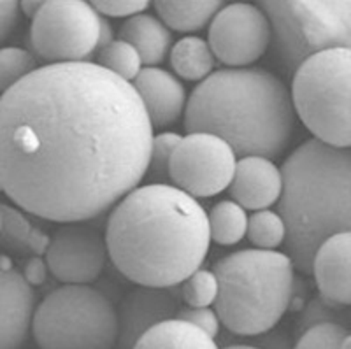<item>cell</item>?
I'll return each instance as SVG.
<instances>
[{"label": "cell", "instance_id": "cell-10", "mask_svg": "<svg viewBox=\"0 0 351 349\" xmlns=\"http://www.w3.org/2000/svg\"><path fill=\"white\" fill-rule=\"evenodd\" d=\"M236 163V153L223 139L192 132L181 137L174 147L169 163V181L193 199L215 197L230 186Z\"/></svg>", "mask_w": 351, "mask_h": 349}, {"label": "cell", "instance_id": "cell-29", "mask_svg": "<svg viewBox=\"0 0 351 349\" xmlns=\"http://www.w3.org/2000/svg\"><path fill=\"white\" fill-rule=\"evenodd\" d=\"M181 135L174 132H164V134L153 135L152 149H149V163H148V176L152 181L160 184H167L169 181V163L174 153V147L180 143Z\"/></svg>", "mask_w": 351, "mask_h": 349}, {"label": "cell", "instance_id": "cell-17", "mask_svg": "<svg viewBox=\"0 0 351 349\" xmlns=\"http://www.w3.org/2000/svg\"><path fill=\"white\" fill-rule=\"evenodd\" d=\"M228 190L244 210L267 209L281 195L280 167L262 156H243L237 160Z\"/></svg>", "mask_w": 351, "mask_h": 349}, {"label": "cell", "instance_id": "cell-21", "mask_svg": "<svg viewBox=\"0 0 351 349\" xmlns=\"http://www.w3.org/2000/svg\"><path fill=\"white\" fill-rule=\"evenodd\" d=\"M0 244L12 253L43 256L48 250L49 235L32 225L18 207L2 206Z\"/></svg>", "mask_w": 351, "mask_h": 349}, {"label": "cell", "instance_id": "cell-30", "mask_svg": "<svg viewBox=\"0 0 351 349\" xmlns=\"http://www.w3.org/2000/svg\"><path fill=\"white\" fill-rule=\"evenodd\" d=\"M350 337V330L334 323L313 326L297 337L293 349H341Z\"/></svg>", "mask_w": 351, "mask_h": 349}, {"label": "cell", "instance_id": "cell-8", "mask_svg": "<svg viewBox=\"0 0 351 349\" xmlns=\"http://www.w3.org/2000/svg\"><path fill=\"white\" fill-rule=\"evenodd\" d=\"M32 333L39 349H114L116 307L90 285H64L36 307Z\"/></svg>", "mask_w": 351, "mask_h": 349}, {"label": "cell", "instance_id": "cell-37", "mask_svg": "<svg viewBox=\"0 0 351 349\" xmlns=\"http://www.w3.org/2000/svg\"><path fill=\"white\" fill-rule=\"evenodd\" d=\"M223 349H258V348H255V346H252V344H232V346H227V348H223Z\"/></svg>", "mask_w": 351, "mask_h": 349}, {"label": "cell", "instance_id": "cell-7", "mask_svg": "<svg viewBox=\"0 0 351 349\" xmlns=\"http://www.w3.org/2000/svg\"><path fill=\"white\" fill-rule=\"evenodd\" d=\"M291 106L319 143L350 149L351 51L335 48L307 58L291 81Z\"/></svg>", "mask_w": 351, "mask_h": 349}, {"label": "cell", "instance_id": "cell-26", "mask_svg": "<svg viewBox=\"0 0 351 349\" xmlns=\"http://www.w3.org/2000/svg\"><path fill=\"white\" fill-rule=\"evenodd\" d=\"M325 323H334V325H341L348 328L350 326V309L348 307L332 306L322 297L311 298L304 306L299 322H297V337L306 330L313 328V326L325 325Z\"/></svg>", "mask_w": 351, "mask_h": 349}, {"label": "cell", "instance_id": "cell-13", "mask_svg": "<svg viewBox=\"0 0 351 349\" xmlns=\"http://www.w3.org/2000/svg\"><path fill=\"white\" fill-rule=\"evenodd\" d=\"M180 285L169 288L137 286L128 291L116 309L118 335L114 349H134L144 332L167 320H174L181 307Z\"/></svg>", "mask_w": 351, "mask_h": 349}, {"label": "cell", "instance_id": "cell-23", "mask_svg": "<svg viewBox=\"0 0 351 349\" xmlns=\"http://www.w3.org/2000/svg\"><path fill=\"white\" fill-rule=\"evenodd\" d=\"M209 237L219 246H232L244 239L247 228L246 210L234 200H221L208 215Z\"/></svg>", "mask_w": 351, "mask_h": 349}, {"label": "cell", "instance_id": "cell-1", "mask_svg": "<svg viewBox=\"0 0 351 349\" xmlns=\"http://www.w3.org/2000/svg\"><path fill=\"white\" fill-rule=\"evenodd\" d=\"M152 139L132 83L95 62L43 65L0 97V190L40 219L88 221L139 186Z\"/></svg>", "mask_w": 351, "mask_h": 349}, {"label": "cell", "instance_id": "cell-18", "mask_svg": "<svg viewBox=\"0 0 351 349\" xmlns=\"http://www.w3.org/2000/svg\"><path fill=\"white\" fill-rule=\"evenodd\" d=\"M120 40L130 44L146 67L162 64L171 51L172 34L156 16L141 12L128 18L120 28Z\"/></svg>", "mask_w": 351, "mask_h": 349}, {"label": "cell", "instance_id": "cell-27", "mask_svg": "<svg viewBox=\"0 0 351 349\" xmlns=\"http://www.w3.org/2000/svg\"><path fill=\"white\" fill-rule=\"evenodd\" d=\"M37 69V60L27 49L2 48L0 49V92L5 93L16 83L25 80Z\"/></svg>", "mask_w": 351, "mask_h": 349}, {"label": "cell", "instance_id": "cell-5", "mask_svg": "<svg viewBox=\"0 0 351 349\" xmlns=\"http://www.w3.org/2000/svg\"><path fill=\"white\" fill-rule=\"evenodd\" d=\"M218 281L215 307L225 328L239 337H256L278 325L290 307L295 269L274 250H241L213 267Z\"/></svg>", "mask_w": 351, "mask_h": 349}, {"label": "cell", "instance_id": "cell-2", "mask_svg": "<svg viewBox=\"0 0 351 349\" xmlns=\"http://www.w3.org/2000/svg\"><path fill=\"white\" fill-rule=\"evenodd\" d=\"M108 256L137 286H178L208 256V213L172 184L137 186L112 207Z\"/></svg>", "mask_w": 351, "mask_h": 349}, {"label": "cell", "instance_id": "cell-16", "mask_svg": "<svg viewBox=\"0 0 351 349\" xmlns=\"http://www.w3.org/2000/svg\"><path fill=\"white\" fill-rule=\"evenodd\" d=\"M153 128L169 127L183 116L186 90L174 74L165 69L144 67L132 81Z\"/></svg>", "mask_w": 351, "mask_h": 349}, {"label": "cell", "instance_id": "cell-39", "mask_svg": "<svg viewBox=\"0 0 351 349\" xmlns=\"http://www.w3.org/2000/svg\"><path fill=\"white\" fill-rule=\"evenodd\" d=\"M0 225H2V204H0Z\"/></svg>", "mask_w": 351, "mask_h": 349}, {"label": "cell", "instance_id": "cell-9", "mask_svg": "<svg viewBox=\"0 0 351 349\" xmlns=\"http://www.w3.org/2000/svg\"><path fill=\"white\" fill-rule=\"evenodd\" d=\"M102 20L84 0L43 2L30 25L32 55L46 65L90 62L99 49Z\"/></svg>", "mask_w": 351, "mask_h": 349}, {"label": "cell", "instance_id": "cell-38", "mask_svg": "<svg viewBox=\"0 0 351 349\" xmlns=\"http://www.w3.org/2000/svg\"><path fill=\"white\" fill-rule=\"evenodd\" d=\"M341 349H351V337H348L346 341L343 342V348H341Z\"/></svg>", "mask_w": 351, "mask_h": 349}, {"label": "cell", "instance_id": "cell-6", "mask_svg": "<svg viewBox=\"0 0 351 349\" xmlns=\"http://www.w3.org/2000/svg\"><path fill=\"white\" fill-rule=\"evenodd\" d=\"M276 64L287 75L322 51L350 48V0H263Z\"/></svg>", "mask_w": 351, "mask_h": 349}, {"label": "cell", "instance_id": "cell-15", "mask_svg": "<svg viewBox=\"0 0 351 349\" xmlns=\"http://www.w3.org/2000/svg\"><path fill=\"white\" fill-rule=\"evenodd\" d=\"M319 297L332 306L350 307L351 304V234L343 232L328 237L313 258Z\"/></svg>", "mask_w": 351, "mask_h": 349}, {"label": "cell", "instance_id": "cell-36", "mask_svg": "<svg viewBox=\"0 0 351 349\" xmlns=\"http://www.w3.org/2000/svg\"><path fill=\"white\" fill-rule=\"evenodd\" d=\"M40 5H43V2H39V0H32V2L25 0V2H20V11H23L25 16L34 18L40 9Z\"/></svg>", "mask_w": 351, "mask_h": 349}, {"label": "cell", "instance_id": "cell-3", "mask_svg": "<svg viewBox=\"0 0 351 349\" xmlns=\"http://www.w3.org/2000/svg\"><path fill=\"white\" fill-rule=\"evenodd\" d=\"M184 130L223 139L236 156L276 160L295 127L287 84L258 67L219 69L200 81L186 100Z\"/></svg>", "mask_w": 351, "mask_h": 349}, {"label": "cell", "instance_id": "cell-34", "mask_svg": "<svg viewBox=\"0 0 351 349\" xmlns=\"http://www.w3.org/2000/svg\"><path fill=\"white\" fill-rule=\"evenodd\" d=\"M253 346L258 349H293V344H291V339L287 330L278 328V326L256 335Z\"/></svg>", "mask_w": 351, "mask_h": 349}, {"label": "cell", "instance_id": "cell-32", "mask_svg": "<svg viewBox=\"0 0 351 349\" xmlns=\"http://www.w3.org/2000/svg\"><path fill=\"white\" fill-rule=\"evenodd\" d=\"M176 317L183 320V322L192 323L193 326L206 332L213 339L218 335L219 326H221L216 311L209 309V307H183Z\"/></svg>", "mask_w": 351, "mask_h": 349}, {"label": "cell", "instance_id": "cell-22", "mask_svg": "<svg viewBox=\"0 0 351 349\" xmlns=\"http://www.w3.org/2000/svg\"><path fill=\"white\" fill-rule=\"evenodd\" d=\"M169 55L174 72L184 81H204L215 72L216 58L202 37H183L172 46Z\"/></svg>", "mask_w": 351, "mask_h": 349}, {"label": "cell", "instance_id": "cell-25", "mask_svg": "<svg viewBox=\"0 0 351 349\" xmlns=\"http://www.w3.org/2000/svg\"><path fill=\"white\" fill-rule=\"evenodd\" d=\"M246 235L256 250H276L285 241V223L274 210H255L247 218Z\"/></svg>", "mask_w": 351, "mask_h": 349}, {"label": "cell", "instance_id": "cell-11", "mask_svg": "<svg viewBox=\"0 0 351 349\" xmlns=\"http://www.w3.org/2000/svg\"><path fill=\"white\" fill-rule=\"evenodd\" d=\"M208 44L228 69L255 64L271 46V25L255 4H225L209 23Z\"/></svg>", "mask_w": 351, "mask_h": 349}, {"label": "cell", "instance_id": "cell-35", "mask_svg": "<svg viewBox=\"0 0 351 349\" xmlns=\"http://www.w3.org/2000/svg\"><path fill=\"white\" fill-rule=\"evenodd\" d=\"M48 265H46L43 258L32 256L27 262V265H25L23 278L30 286H40L44 285V281L48 278Z\"/></svg>", "mask_w": 351, "mask_h": 349}, {"label": "cell", "instance_id": "cell-24", "mask_svg": "<svg viewBox=\"0 0 351 349\" xmlns=\"http://www.w3.org/2000/svg\"><path fill=\"white\" fill-rule=\"evenodd\" d=\"M95 56L97 65L112 72L120 80L127 81V83H132V81L136 80L137 74L143 69V64H141V58L136 49L132 48L130 44L123 43L120 39L112 40L108 46L99 49Z\"/></svg>", "mask_w": 351, "mask_h": 349}, {"label": "cell", "instance_id": "cell-4", "mask_svg": "<svg viewBox=\"0 0 351 349\" xmlns=\"http://www.w3.org/2000/svg\"><path fill=\"white\" fill-rule=\"evenodd\" d=\"M280 171L278 215L285 223V254L293 269L311 274L318 248L351 228L350 149L309 139L285 160Z\"/></svg>", "mask_w": 351, "mask_h": 349}, {"label": "cell", "instance_id": "cell-20", "mask_svg": "<svg viewBox=\"0 0 351 349\" xmlns=\"http://www.w3.org/2000/svg\"><path fill=\"white\" fill-rule=\"evenodd\" d=\"M219 0H158L153 2L158 20L176 32H197L208 27L223 8Z\"/></svg>", "mask_w": 351, "mask_h": 349}, {"label": "cell", "instance_id": "cell-33", "mask_svg": "<svg viewBox=\"0 0 351 349\" xmlns=\"http://www.w3.org/2000/svg\"><path fill=\"white\" fill-rule=\"evenodd\" d=\"M18 20H20V2L2 0L0 2V44L14 32Z\"/></svg>", "mask_w": 351, "mask_h": 349}, {"label": "cell", "instance_id": "cell-19", "mask_svg": "<svg viewBox=\"0 0 351 349\" xmlns=\"http://www.w3.org/2000/svg\"><path fill=\"white\" fill-rule=\"evenodd\" d=\"M134 349H219L215 339L183 320H167L141 335Z\"/></svg>", "mask_w": 351, "mask_h": 349}, {"label": "cell", "instance_id": "cell-28", "mask_svg": "<svg viewBox=\"0 0 351 349\" xmlns=\"http://www.w3.org/2000/svg\"><path fill=\"white\" fill-rule=\"evenodd\" d=\"M180 291L188 307H209L218 295V281L213 270L199 269L181 282Z\"/></svg>", "mask_w": 351, "mask_h": 349}, {"label": "cell", "instance_id": "cell-14", "mask_svg": "<svg viewBox=\"0 0 351 349\" xmlns=\"http://www.w3.org/2000/svg\"><path fill=\"white\" fill-rule=\"evenodd\" d=\"M36 293L23 274L0 256V349H21L32 330Z\"/></svg>", "mask_w": 351, "mask_h": 349}, {"label": "cell", "instance_id": "cell-31", "mask_svg": "<svg viewBox=\"0 0 351 349\" xmlns=\"http://www.w3.org/2000/svg\"><path fill=\"white\" fill-rule=\"evenodd\" d=\"M90 4L104 18H132L152 5L148 0H97Z\"/></svg>", "mask_w": 351, "mask_h": 349}, {"label": "cell", "instance_id": "cell-12", "mask_svg": "<svg viewBox=\"0 0 351 349\" xmlns=\"http://www.w3.org/2000/svg\"><path fill=\"white\" fill-rule=\"evenodd\" d=\"M106 260L104 237L92 226L80 223L60 226L44 253L48 270L64 285H90L102 274Z\"/></svg>", "mask_w": 351, "mask_h": 349}]
</instances>
